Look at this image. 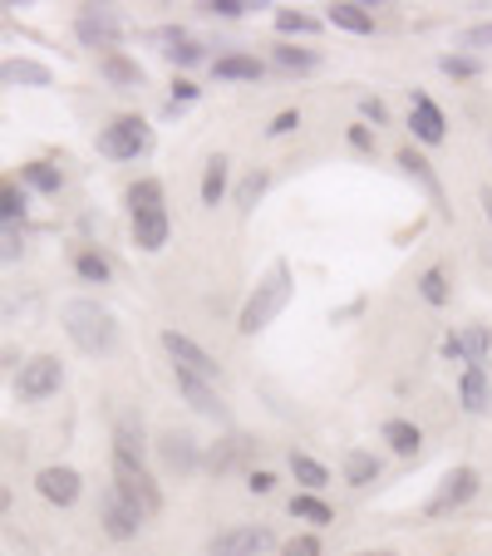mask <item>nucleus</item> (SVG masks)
<instances>
[{"label":"nucleus","mask_w":492,"mask_h":556,"mask_svg":"<svg viewBox=\"0 0 492 556\" xmlns=\"http://www.w3.org/2000/svg\"><path fill=\"white\" fill-rule=\"evenodd\" d=\"M60 326L70 336V345L89 359H109L118 350V315L99 295H70L60 305Z\"/></svg>","instance_id":"f257e3e1"},{"label":"nucleus","mask_w":492,"mask_h":556,"mask_svg":"<svg viewBox=\"0 0 492 556\" xmlns=\"http://www.w3.org/2000/svg\"><path fill=\"white\" fill-rule=\"evenodd\" d=\"M291 295H295V271H291V262H272L262 281L252 286V295L241 301V311H237V336H262V330L272 326L276 315L291 305Z\"/></svg>","instance_id":"f03ea898"},{"label":"nucleus","mask_w":492,"mask_h":556,"mask_svg":"<svg viewBox=\"0 0 492 556\" xmlns=\"http://www.w3.org/2000/svg\"><path fill=\"white\" fill-rule=\"evenodd\" d=\"M94 148L104 163H138L153 153V124L143 114H114L94 134Z\"/></svg>","instance_id":"7ed1b4c3"},{"label":"nucleus","mask_w":492,"mask_h":556,"mask_svg":"<svg viewBox=\"0 0 492 556\" xmlns=\"http://www.w3.org/2000/svg\"><path fill=\"white\" fill-rule=\"evenodd\" d=\"M60 389H64V359L50 355V350L21 359V369H15V379H11L15 404H45V400H54Z\"/></svg>","instance_id":"20e7f679"},{"label":"nucleus","mask_w":492,"mask_h":556,"mask_svg":"<svg viewBox=\"0 0 492 556\" xmlns=\"http://www.w3.org/2000/svg\"><path fill=\"white\" fill-rule=\"evenodd\" d=\"M114 488L124 503H134L143 517H157L163 513V483L153 478V468L148 463H134V458H114Z\"/></svg>","instance_id":"39448f33"},{"label":"nucleus","mask_w":492,"mask_h":556,"mask_svg":"<svg viewBox=\"0 0 492 556\" xmlns=\"http://www.w3.org/2000/svg\"><path fill=\"white\" fill-rule=\"evenodd\" d=\"M74 40L94 54H114L124 45V15L114 5H79L74 11Z\"/></svg>","instance_id":"423d86ee"},{"label":"nucleus","mask_w":492,"mask_h":556,"mask_svg":"<svg viewBox=\"0 0 492 556\" xmlns=\"http://www.w3.org/2000/svg\"><path fill=\"white\" fill-rule=\"evenodd\" d=\"M478 488H482V472L472 468V463H458V468H449L439 478L433 497L424 503V517H429V522H439V517H453L458 507H468L472 497H478Z\"/></svg>","instance_id":"0eeeda50"},{"label":"nucleus","mask_w":492,"mask_h":556,"mask_svg":"<svg viewBox=\"0 0 492 556\" xmlns=\"http://www.w3.org/2000/svg\"><path fill=\"white\" fill-rule=\"evenodd\" d=\"M157 345H163V355L173 359V375H192V379H202V384H217L222 379L217 355H207V350H202L192 336H182V330L168 326L163 336H157Z\"/></svg>","instance_id":"6e6552de"},{"label":"nucleus","mask_w":492,"mask_h":556,"mask_svg":"<svg viewBox=\"0 0 492 556\" xmlns=\"http://www.w3.org/2000/svg\"><path fill=\"white\" fill-rule=\"evenodd\" d=\"M153 458H157V468L168 472V478H198L202 472V443L192 439L188 429H163L153 439Z\"/></svg>","instance_id":"1a4fd4ad"},{"label":"nucleus","mask_w":492,"mask_h":556,"mask_svg":"<svg viewBox=\"0 0 492 556\" xmlns=\"http://www.w3.org/2000/svg\"><path fill=\"white\" fill-rule=\"evenodd\" d=\"M276 532L266 522H237V527H222L217 536H207V556H266L276 552Z\"/></svg>","instance_id":"9d476101"},{"label":"nucleus","mask_w":492,"mask_h":556,"mask_svg":"<svg viewBox=\"0 0 492 556\" xmlns=\"http://www.w3.org/2000/svg\"><path fill=\"white\" fill-rule=\"evenodd\" d=\"M256 458V439H247V433H222V439L202 443V472H212V478H231V472L252 468Z\"/></svg>","instance_id":"9b49d317"},{"label":"nucleus","mask_w":492,"mask_h":556,"mask_svg":"<svg viewBox=\"0 0 492 556\" xmlns=\"http://www.w3.org/2000/svg\"><path fill=\"white\" fill-rule=\"evenodd\" d=\"M143 527H148V517L138 513L134 503H124L114 488H104V493H99V532H104L109 542H134Z\"/></svg>","instance_id":"f8f14e48"},{"label":"nucleus","mask_w":492,"mask_h":556,"mask_svg":"<svg viewBox=\"0 0 492 556\" xmlns=\"http://www.w3.org/2000/svg\"><path fill=\"white\" fill-rule=\"evenodd\" d=\"M35 493L50 507H74L85 497V472L70 468V463H45V468L35 472Z\"/></svg>","instance_id":"ddd939ff"},{"label":"nucleus","mask_w":492,"mask_h":556,"mask_svg":"<svg viewBox=\"0 0 492 556\" xmlns=\"http://www.w3.org/2000/svg\"><path fill=\"white\" fill-rule=\"evenodd\" d=\"M408 134H414L419 148H439L449 138V118H443V109L424 89H408Z\"/></svg>","instance_id":"4468645a"},{"label":"nucleus","mask_w":492,"mask_h":556,"mask_svg":"<svg viewBox=\"0 0 492 556\" xmlns=\"http://www.w3.org/2000/svg\"><path fill=\"white\" fill-rule=\"evenodd\" d=\"M153 45H163V60L173 64V70H198L202 60H207V45L198 40V35L188 30V25H157L153 30Z\"/></svg>","instance_id":"2eb2a0df"},{"label":"nucleus","mask_w":492,"mask_h":556,"mask_svg":"<svg viewBox=\"0 0 492 556\" xmlns=\"http://www.w3.org/2000/svg\"><path fill=\"white\" fill-rule=\"evenodd\" d=\"M128 237H134L138 252L157 256L163 247L173 242V217L168 207H148V212H128Z\"/></svg>","instance_id":"dca6fc26"},{"label":"nucleus","mask_w":492,"mask_h":556,"mask_svg":"<svg viewBox=\"0 0 492 556\" xmlns=\"http://www.w3.org/2000/svg\"><path fill=\"white\" fill-rule=\"evenodd\" d=\"M207 64H212V79H217V85H262L266 70H272V64L252 50H227Z\"/></svg>","instance_id":"f3484780"},{"label":"nucleus","mask_w":492,"mask_h":556,"mask_svg":"<svg viewBox=\"0 0 492 556\" xmlns=\"http://www.w3.org/2000/svg\"><path fill=\"white\" fill-rule=\"evenodd\" d=\"M15 182H21L30 198H60L64 192V168L54 157H25L21 168H15Z\"/></svg>","instance_id":"a211bd4d"},{"label":"nucleus","mask_w":492,"mask_h":556,"mask_svg":"<svg viewBox=\"0 0 492 556\" xmlns=\"http://www.w3.org/2000/svg\"><path fill=\"white\" fill-rule=\"evenodd\" d=\"M54 85V70L30 54H11L0 60V89H50Z\"/></svg>","instance_id":"6ab92c4d"},{"label":"nucleus","mask_w":492,"mask_h":556,"mask_svg":"<svg viewBox=\"0 0 492 556\" xmlns=\"http://www.w3.org/2000/svg\"><path fill=\"white\" fill-rule=\"evenodd\" d=\"M94 64H99V79H104L109 89H124V94H128V89H143V85H148V70H143V64H138L128 50L99 54Z\"/></svg>","instance_id":"aec40b11"},{"label":"nucleus","mask_w":492,"mask_h":556,"mask_svg":"<svg viewBox=\"0 0 492 556\" xmlns=\"http://www.w3.org/2000/svg\"><path fill=\"white\" fill-rule=\"evenodd\" d=\"M231 192V157L227 153H212L207 163H202V182H198V198L202 207H222Z\"/></svg>","instance_id":"412c9836"},{"label":"nucleus","mask_w":492,"mask_h":556,"mask_svg":"<svg viewBox=\"0 0 492 556\" xmlns=\"http://www.w3.org/2000/svg\"><path fill=\"white\" fill-rule=\"evenodd\" d=\"M340 478H345L350 488H375L379 478H384V458H379L375 448H345V458H340Z\"/></svg>","instance_id":"4be33fe9"},{"label":"nucleus","mask_w":492,"mask_h":556,"mask_svg":"<svg viewBox=\"0 0 492 556\" xmlns=\"http://www.w3.org/2000/svg\"><path fill=\"white\" fill-rule=\"evenodd\" d=\"M458 409L468 414V419H482V414L492 409V384H488V369H463L458 375Z\"/></svg>","instance_id":"5701e85b"},{"label":"nucleus","mask_w":492,"mask_h":556,"mask_svg":"<svg viewBox=\"0 0 492 556\" xmlns=\"http://www.w3.org/2000/svg\"><path fill=\"white\" fill-rule=\"evenodd\" d=\"M325 25H336V30L345 35H375L379 21L369 5H359V0H336V5H325Z\"/></svg>","instance_id":"b1692460"},{"label":"nucleus","mask_w":492,"mask_h":556,"mask_svg":"<svg viewBox=\"0 0 492 556\" xmlns=\"http://www.w3.org/2000/svg\"><path fill=\"white\" fill-rule=\"evenodd\" d=\"M379 443H389L394 458H419L424 453V429L414 419H384L379 424Z\"/></svg>","instance_id":"393cba45"},{"label":"nucleus","mask_w":492,"mask_h":556,"mask_svg":"<svg viewBox=\"0 0 492 556\" xmlns=\"http://www.w3.org/2000/svg\"><path fill=\"white\" fill-rule=\"evenodd\" d=\"M70 266H74V276H79L85 286H109V281H114V262H109L104 247H89V242L74 247Z\"/></svg>","instance_id":"a878e982"},{"label":"nucleus","mask_w":492,"mask_h":556,"mask_svg":"<svg viewBox=\"0 0 492 556\" xmlns=\"http://www.w3.org/2000/svg\"><path fill=\"white\" fill-rule=\"evenodd\" d=\"M394 163H399V168H404L414 182H424V192H429V198H433V207H443V182H439V173H433V163L419 153V148H414V143H404V148H399V153H394Z\"/></svg>","instance_id":"bb28decb"},{"label":"nucleus","mask_w":492,"mask_h":556,"mask_svg":"<svg viewBox=\"0 0 492 556\" xmlns=\"http://www.w3.org/2000/svg\"><path fill=\"white\" fill-rule=\"evenodd\" d=\"M286 468H291V478L301 483V493H325V488H330V468H325L315 453H305V448H291Z\"/></svg>","instance_id":"cd10ccee"},{"label":"nucleus","mask_w":492,"mask_h":556,"mask_svg":"<svg viewBox=\"0 0 492 556\" xmlns=\"http://www.w3.org/2000/svg\"><path fill=\"white\" fill-rule=\"evenodd\" d=\"M173 384H178V394H182V400H188L198 414H207V419H227L217 384H202V379H192V375H173Z\"/></svg>","instance_id":"c85d7f7f"},{"label":"nucleus","mask_w":492,"mask_h":556,"mask_svg":"<svg viewBox=\"0 0 492 556\" xmlns=\"http://www.w3.org/2000/svg\"><path fill=\"white\" fill-rule=\"evenodd\" d=\"M272 70H281V74H315V70H320V50L281 40V45H272Z\"/></svg>","instance_id":"c756f323"},{"label":"nucleus","mask_w":492,"mask_h":556,"mask_svg":"<svg viewBox=\"0 0 492 556\" xmlns=\"http://www.w3.org/2000/svg\"><path fill=\"white\" fill-rule=\"evenodd\" d=\"M114 458H134V463H148V453H153V443H148L143 424L138 419H118L114 424Z\"/></svg>","instance_id":"7c9ffc66"},{"label":"nucleus","mask_w":492,"mask_h":556,"mask_svg":"<svg viewBox=\"0 0 492 556\" xmlns=\"http://www.w3.org/2000/svg\"><path fill=\"white\" fill-rule=\"evenodd\" d=\"M286 513H291L295 522H305V527H311V532H320V527H330V522H336V507L325 503L320 493H295L291 503H286Z\"/></svg>","instance_id":"2f4dec72"},{"label":"nucleus","mask_w":492,"mask_h":556,"mask_svg":"<svg viewBox=\"0 0 492 556\" xmlns=\"http://www.w3.org/2000/svg\"><path fill=\"white\" fill-rule=\"evenodd\" d=\"M30 217V192L15 178H0V227H25Z\"/></svg>","instance_id":"473e14b6"},{"label":"nucleus","mask_w":492,"mask_h":556,"mask_svg":"<svg viewBox=\"0 0 492 556\" xmlns=\"http://www.w3.org/2000/svg\"><path fill=\"white\" fill-rule=\"evenodd\" d=\"M414 291H419L424 305H433V311H443V305L453 301V271L449 266H429V271L414 281Z\"/></svg>","instance_id":"72a5a7b5"},{"label":"nucleus","mask_w":492,"mask_h":556,"mask_svg":"<svg viewBox=\"0 0 492 556\" xmlns=\"http://www.w3.org/2000/svg\"><path fill=\"white\" fill-rule=\"evenodd\" d=\"M124 207H128V212L168 207V188H163V178H134V182L124 188Z\"/></svg>","instance_id":"f704fd0d"},{"label":"nucleus","mask_w":492,"mask_h":556,"mask_svg":"<svg viewBox=\"0 0 492 556\" xmlns=\"http://www.w3.org/2000/svg\"><path fill=\"white\" fill-rule=\"evenodd\" d=\"M266 188H272V168H252L247 178L237 182V192H231V202H237V212L241 217H252L256 212V202L266 198Z\"/></svg>","instance_id":"c9c22d12"},{"label":"nucleus","mask_w":492,"mask_h":556,"mask_svg":"<svg viewBox=\"0 0 492 556\" xmlns=\"http://www.w3.org/2000/svg\"><path fill=\"white\" fill-rule=\"evenodd\" d=\"M482 70H488V64H482L478 54H463V50L439 54V74H449V79H463V85H468V79H482Z\"/></svg>","instance_id":"e433bc0d"},{"label":"nucleus","mask_w":492,"mask_h":556,"mask_svg":"<svg viewBox=\"0 0 492 556\" xmlns=\"http://www.w3.org/2000/svg\"><path fill=\"white\" fill-rule=\"evenodd\" d=\"M173 94H168V104H163V118H178L182 109H192L202 99V89H198V79H188V74H178V79H173Z\"/></svg>","instance_id":"4c0bfd02"},{"label":"nucleus","mask_w":492,"mask_h":556,"mask_svg":"<svg viewBox=\"0 0 492 556\" xmlns=\"http://www.w3.org/2000/svg\"><path fill=\"white\" fill-rule=\"evenodd\" d=\"M30 252V227H0V266L25 262Z\"/></svg>","instance_id":"58836bf2"},{"label":"nucleus","mask_w":492,"mask_h":556,"mask_svg":"<svg viewBox=\"0 0 492 556\" xmlns=\"http://www.w3.org/2000/svg\"><path fill=\"white\" fill-rule=\"evenodd\" d=\"M463 336H468V365H472V369H488L492 330H488V326H463Z\"/></svg>","instance_id":"ea45409f"},{"label":"nucleus","mask_w":492,"mask_h":556,"mask_svg":"<svg viewBox=\"0 0 492 556\" xmlns=\"http://www.w3.org/2000/svg\"><path fill=\"white\" fill-rule=\"evenodd\" d=\"M453 50H463V54H478V60H482V50H492V21H482V25H468V30H458V40H453Z\"/></svg>","instance_id":"a19ab883"},{"label":"nucleus","mask_w":492,"mask_h":556,"mask_svg":"<svg viewBox=\"0 0 492 556\" xmlns=\"http://www.w3.org/2000/svg\"><path fill=\"white\" fill-rule=\"evenodd\" d=\"M276 30L281 35H301V40H311L315 30H320V21L305 11H276Z\"/></svg>","instance_id":"79ce46f5"},{"label":"nucleus","mask_w":492,"mask_h":556,"mask_svg":"<svg viewBox=\"0 0 492 556\" xmlns=\"http://www.w3.org/2000/svg\"><path fill=\"white\" fill-rule=\"evenodd\" d=\"M345 143H350V153H359V157H375L379 153V134L369 124H350L345 128Z\"/></svg>","instance_id":"37998d69"},{"label":"nucleus","mask_w":492,"mask_h":556,"mask_svg":"<svg viewBox=\"0 0 492 556\" xmlns=\"http://www.w3.org/2000/svg\"><path fill=\"white\" fill-rule=\"evenodd\" d=\"M276 556H325V542L315 532H295L291 542L276 546Z\"/></svg>","instance_id":"c03bdc74"},{"label":"nucleus","mask_w":492,"mask_h":556,"mask_svg":"<svg viewBox=\"0 0 492 556\" xmlns=\"http://www.w3.org/2000/svg\"><path fill=\"white\" fill-rule=\"evenodd\" d=\"M359 124H369L379 134V128H389V104L379 94H359Z\"/></svg>","instance_id":"a18cd8bd"},{"label":"nucleus","mask_w":492,"mask_h":556,"mask_svg":"<svg viewBox=\"0 0 492 556\" xmlns=\"http://www.w3.org/2000/svg\"><path fill=\"white\" fill-rule=\"evenodd\" d=\"M198 11L212 15V21H241V15L252 11V5H247V0H202Z\"/></svg>","instance_id":"49530a36"},{"label":"nucleus","mask_w":492,"mask_h":556,"mask_svg":"<svg viewBox=\"0 0 492 556\" xmlns=\"http://www.w3.org/2000/svg\"><path fill=\"white\" fill-rule=\"evenodd\" d=\"M439 359H449V365H463V369H468V336H463V330H449V336L439 340Z\"/></svg>","instance_id":"de8ad7c7"},{"label":"nucleus","mask_w":492,"mask_h":556,"mask_svg":"<svg viewBox=\"0 0 492 556\" xmlns=\"http://www.w3.org/2000/svg\"><path fill=\"white\" fill-rule=\"evenodd\" d=\"M276 483H281V478H276L272 468H247V493L252 497H272Z\"/></svg>","instance_id":"09e8293b"},{"label":"nucleus","mask_w":492,"mask_h":556,"mask_svg":"<svg viewBox=\"0 0 492 556\" xmlns=\"http://www.w3.org/2000/svg\"><path fill=\"white\" fill-rule=\"evenodd\" d=\"M301 128V109H281V114L266 124V138H291Z\"/></svg>","instance_id":"8fccbe9b"},{"label":"nucleus","mask_w":492,"mask_h":556,"mask_svg":"<svg viewBox=\"0 0 492 556\" xmlns=\"http://www.w3.org/2000/svg\"><path fill=\"white\" fill-rule=\"evenodd\" d=\"M478 207H482V222H488V242H492V188L478 192Z\"/></svg>","instance_id":"3c124183"},{"label":"nucleus","mask_w":492,"mask_h":556,"mask_svg":"<svg viewBox=\"0 0 492 556\" xmlns=\"http://www.w3.org/2000/svg\"><path fill=\"white\" fill-rule=\"evenodd\" d=\"M15 513V493H11V488H5V483H0V522H5V517H11Z\"/></svg>","instance_id":"603ef678"},{"label":"nucleus","mask_w":492,"mask_h":556,"mask_svg":"<svg viewBox=\"0 0 492 556\" xmlns=\"http://www.w3.org/2000/svg\"><path fill=\"white\" fill-rule=\"evenodd\" d=\"M350 556H399V552H389V546H365V552H350Z\"/></svg>","instance_id":"864d4df0"},{"label":"nucleus","mask_w":492,"mask_h":556,"mask_svg":"<svg viewBox=\"0 0 492 556\" xmlns=\"http://www.w3.org/2000/svg\"><path fill=\"white\" fill-rule=\"evenodd\" d=\"M0 369H5V350H0Z\"/></svg>","instance_id":"5fc2aeb1"}]
</instances>
